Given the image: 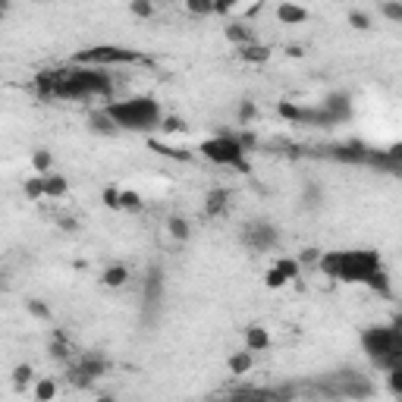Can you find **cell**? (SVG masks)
<instances>
[{
    "mask_svg": "<svg viewBox=\"0 0 402 402\" xmlns=\"http://www.w3.org/2000/svg\"><path fill=\"white\" fill-rule=\"evenodd\" d=\"M277 239H280V233H277V226L264 223V220H258V223H245V230H242V242H245L252 252H270V248L277 245Z\"/></svg>",
    "mask_w": 402,
    "mask_h": 402,
    "instance_id": "obj_8",
    "label": "cell"
},
{
    "mask_svg": "<svg viewBox=\"0 0 402 402\" xmlns=\"http://www.w3.org/2000/svg\"><path fill=\"white\" fill-rule=\"evenodd\" d=\"M151 148L163 157H173V161H183V163L192 161V151H185V148H173V145H161V141H151Z\"/></svg>",
    "mask_w": 402,
    "mask_h": 402,
    "instance_id": "obj_25",
    "label": "cell"
},
{
    "mask_svg": "<svg viewBox=\"0 0 402 402\" xmlns=\"http://www.w3.org/2000/svg\"><path fill=\"white\" fill-rule=\"evenodd\" d=\"M361 352L381 371L402 368V330L399 327H365L361 330Z\"/></svg>",
    "mask_w": 402,
    "mask_h": 402,
    "instance_id": "obj_4",
    "label": "cell"
},
{
    "mask_svg": "<svg viewBox=\"0 0 402 402\" xmlns=\"http://www.w3.org/2000/svg\"><path fill=\"white\" fill-rule=\"evenodd\" d=\"M41 185H44V198H63L66 192H70V183H66V177H60V173L41 177Z\"/></svg>",
    "mask_w": 402,
    "mask_h": 402,
    "instance_id": "obj_18",
    "label": "cell"
},
{
    "mask_svg": "<svg viewBox=\"0 0 402 402\" xmlns=\"http://www.w3.org/2000/svg\"><path fill=\"white\" fill-rule=\"evenodd\" d=\"M226 208H230V192L226 189H211L205 195V214L208 217H220V214H226Z\"/></svg>",
    "mask_w": 402,
    "mask_h": 402,
    "instance_id": "obj_13",
    "label": "cell"
},
{
    "mask_svg": "<svg viewBox=\"0 0 402 402\" xmlns=\"http://www.w3.org/2000/svg\"><path fill=\"white\" fill-rule=\"evenodd\" d=\"M167 226H170V236H173V239H179V242H185L192 236V226H189V220H185V217H170Z\"/></svg>",
    "mask_w": 402,
    "mask_h": 402,
    "instance_id": "obj_27",
    "label": "cell"
},
{
    "mask_svg": "<svg viewBox=\"0 0 402 402\" xmlns=\"http://www.w3.org/2000/svg\"><path fill=\"white\" fill-rule=\"evenodd\" d=\"M104 113L110 117L113 126L120 129V132H154L163 120L161 104L154 98H148V94L126 98V101H107Z\"/></svg>",
    "mask_w": 402,
    "mask_h": 402,
    "instance_id": "obj_2",
    "label": "cell"
},
{
    "mask_svg": "<svg viewBox=\"0 0 402 402\" xmlns=\"http://www.w3.org/2000/svg\"><path fill=\"white\" fill-rule=\"evenodd\" d=\"M252 368H254V352H248V349L233 352L230 359H226V371H230L233 377H245Z\"/></svg>",
    "mask_w": 402,
    "mask_h": 402,
    "instance_id": "obj_14",
    "label": "cell"
},
{
    "mask_svg": "<svg viewBox=\"0 0 402 402\" xmlns=\"http://www.w3.org/2000/svg\"><path fill=\"white\" fill-rule=\"evenodd\" d=\"M198 151H201V157L217 163V167H233V170H239V173H252V163L245 161V151H242L239 139H236L233 132L211 135V139H205L198 145Z\"/></svg>",
    "mask_w": 402,
    "mask_h": 402,
    "instance_id": "obj_5",
    "label": "cell"
},
{
    "mask_svg": "<svg viewBox=\"0 0 402 402\" xmlns=\"http://www.w3.org/2000/svg\"><path fill=\"white\" fill-rule=\"evenodd\" d=\"M277 19L283 26H302V22H308V10L299 3H277Z\"/></svg>",
    "mask_w": 402,
    "mask_h": 402,
    "instance_id": "obj_15",
    "label": "cell"
},
{
    "mask_svg": "<svg viewBox=\"0 0 402 402\" xmlns=\"http://www.w3.org/2000/svg\"><path fill=\"white\" fill-rule=\"evenodd\" d=\"M101 198H104V205L113 208V211L120 208V189H117V185H107V189L101 192Z\"/></svg>",
    "mask_w": 402,
    "mask_h": 402,
    "instance_id": "obj_34",
    "label": "cell"
},
{
    "mask_svg": "<svg viewBox=\"0 0 402 402\" xmlns=\"http://www.w3.org/2000/svg\"><path fill=\"white\" fill-rule=\"evenodd\" d=\"M368 154H371V148L361 145V141H343V145L330 148L333 161H343V163H368Z\"/></svg>",
    "mask_w": 402,
    "mask_h": 402,
    "instance_id": "obj_10",
    "label": "cell"
},
{
    "mask_svg": "<svg viewBox=\"0 0 402 402\" xmlns=\"http://www.w3.org/2000/svg\"><path fill=\"white\" fill-rule=\"evenodd\" d=\"M223 35H226V41H233V44H236V50L254 41L252 26H245V22H236V19H233V22H226V26H223Z\"/></svg>",
    "mask_w": 402,
    "mask_h": 402,
    "instance_id": "obj_11",
    "label": "cell"
},
{
    "mask_svg": "<svg viewBox=\"0 0 402 402\" xmlns=\"http://www.w3.org/2000/svg\"><path fill=\"white\" fill-rule=\"evenodd\" d=\"M141 54L132 48H123V44H98V48H88L82 54H76L72 63L79 66H94V70H107V66H123V63H139Z\"/></svg>",
    "mask_w": 402,
    "mask_h": 402,
    "instance_id": "obj_6",
    "label": "cell"
},
{
    "mask_svg": "<svg viewBox=\"0 0 402 402\" xmlns=\"http://www.w3.org/2000/svg\"><path fill=\"white\" fill-rule=\"evenodd\" d=\"M318 258H321L318 248H305V252L299 254V268H305V264H318Z\"/></svg>",
    "mask_w": 402,
    "mask_h": 402,
    "instance_id": "obj_38",
    "label": "cell"
},
{
    "mask_svg": "<svg viewBox=\"0 0 402 402\" xmlns=\"http://www.w3.org/2000/svg\"><path fill=\"white\" fill-rule=\"evenodd\" d=\"M101 283H104L107 290H123L129 283V268L126 264H110V268H104V274H101Z\"/></svg>",
    "mask_w": 402,
    "mask_h": 402,
    "instance_id": "obj_16",
    "label": "cell"
},
{
    "mask_svg": "<svg viewBox=\"0 0 402 402\" xmlns=\"http://www.w3.org/2000/svg\"><path fill=\"white\" fill-rule=\"evenodd\" d=\"M381 13L390 22H402V3H381Z\"/></svg>",
    "mask_w": 402,
    "mask_h": 402,
    "instance_id": "obj_35",
    "label": "cell"
},
{
    "mask_svg": "<svg viewBox=\"0 0 402 402\" xmlns=\"http://www.w3.org/2000/svg\"><path fill=\"white\" fill-rule=\"evenodd\" d=\"M270 346V333L264 330V327H248L245 330V349L248 352H264V349Z\"/></svg>",
    "mask_w": 402,
    "mask_h": 402,
    "instance_id": "obj_17",
    "label": "cell"
},
{
    "mask_svg": "<svg viewBox=\"0 0 402 402\" xmlns=\"http://www.w3.org/2000/svg\"><path fill=\"white\" fill-rule=\"evenodd\" d=\"M107 371V361L101 359V355H76V359L70 361V371H66V377H70L72 387H92L94 381H98L101 374Z\"/></svg>",
    "mask_w": 402,
    "mask_h": 402,
    "instance_id": "obj_7",
    "label": "cell"
},
{
    "mask_svg": "<svg viewBox=\"0 0 402 402\" xmlns=\"http://www.w3.org/2000/svg\"><path fill=\"white\" fill-rule=\"evenodd\" d=\"M236 10V3H214V13H220V16H230Z\"/></svg>",
    "mask_w": 402,
    "mask_h": 402,
    "instance_id": "obj_39",
    "label": "cell"
},
{
    "mask_svg": "<svg viewBox=\"0 0 402 402\" xmlns=\"http://www.w3.org/2000/svg\"><path fill=\"white\" fill-rule=\"evenodd\" d=\"M35 399L38 402H54L57 399V381L54 377H38L35 381Z\"/></svg>",
    "mask_w": 402,
    "mask_h": 402,
    "instance_id": "obj_24",
    "label": "cell"
},
{
    "mask_svg": "<svg viewBox=\"0 0 402 402\" xmlns=\"http://www.w3.org/2000/svg\"><path fill=\"white\" fill-rule=\"evenodd\" d=\"M258 13H261V3H254V7L245 10V16H258Z\"/></svg>",
    "mask_w": 402,
    "mask_h": 402,
    "instance_id": "obj_40",
    "label": "cell"
},
{
    "mask_svg": "<svg viewBox=\"0 0 402 402\" xmlns=\"http://www.w3.org/2000/svg\"><path fill=\"white\" fill-rule=\"evenodd\" d=\"M7 10H10V7H7V3H0V16H3V13H7Z\"/></svg>",
    "mask_w": 402,
    "mask_h": 402,
    "instance_id": "obj_42",
    "label": "cell"
},
{
    "mask_svg": "<svg viewBox=\"0 0 402 402\" xmlns=\"http://www.w3.org/2000/svg\"><path fill=\"white\" fill-rule=\"evenodd\" d=\"M32 170H35V177H48V173H54V154L44 148H38L35 154H32Z\"/></svg>",
    "mask_w": 402,
    "mask_h": 402,
    "instance_id": "obj_23",
    "label": "cell"
},
{
    "mask_svg": "<svg viewBox=\"0 0 402 402\" xmlns=\"http://www.w3.org/2000/svg\"><path fill=\"white\" fill-rule=\"evenodd\" d=\"M10 377H13V390H16V393H26V390L35 383V368H32V365H16Z\"/></svg>",
    "mask_w": 402,
    "mask_h": 402,
    "instance_id": "obj_20",
    "label": "cell"
},
{
    "mask_svg": "<svg viewBox=\"0 0 402 402\" xmlns=\"http://www.w3.org/2000/svg\"><path fill=\"white\" fill-rule=\"evenodd\" d=\"M98 402H117V399H113L110 393H104V396H98Z\"/></svg>",
    "mask_w": 402,
    "mask_h": 402,
    "instance_id": "obj_41",
    "label": "cell"
},
{
    "mask_svg": "<svg viewBox=\"0 0 402 402\" xmlns=\"http://www.w3.org/2000/svg\"><path fill=\"white\" fill-rule=\"evenodd\" d=\"M254 117H258V107H254V101H242V104H239V123H242V126H248Z\"/></svg>",
    "mask_w": 402,
    "mask_h": 402,
    "instance_id": "obj_32",
    "label": "cell"
},
{
    "mask_svg": "<svg viewBox=\"0 0 402 402\" xmlns=\"http://www.w3.org/2000/svg\"><path fill=\"white\" fill-rule=\"evenodd\" d=\"M50 355H54L57 361H66V365L76 359V346L70 343V336H66L63 330H54V336H50Z\"/></svg>",
    "mask_w": 402,
    "mask_h": 402,
    "instance_id": "obj_12",
    "label": "cell"
},
{
    "mask_svg": "<svg viewBox=\"0 0 402 402\" xmlns=\"http://www.w3.org/2000/svg\"><path fill=\"white\" fill-rule=\"evenodd\" d=\"M185 10H189V13H195V16H211L214 13V3H211V0H189V3H185Z\"/></svg>",
    "mask_w": 402,
    "mask_h": 402,
    "instance_id": "obj_31",
    "label": "cell"
},
{
    "mask_svg": "<svg viewBox=\"0 0 402 402\" xmlns=\"http://www.w3.org/2000/svg\"><path fill=\"white\" fill-rule=\"evenodd\" d=\"M387 383H390V393H393V396L402 393V368H390V371H387Z\"/></svg>",
    "mask_w": 402,
    "mask_h": 402,
    "instance_id": "obj_33",
    "label": "cell"
},
{
    "mask_svg": "<svg viewBox=\"0 0 402 402\" xmlns=\"http://www.w3.org/2000/svg\"><path fill=\"white\" fill-rule=\"evenodd\" d=\"M302 201H305V208H318L321 205V189L318 185H308V192H305Z\"/></svg>",
    "mask_w": 402,
    "mask_h": 402,
    "instance_id": "obj_37",
    "label": "cell"
},
{
    "mask_svg": "<svg viewBox=\"0 0 402 402\" xmlns=\"http://www.w3.org/2000/svg\"><path fill=\"white\" fill-rule=\"evenodd\" d=\"M26 311L32 314L35 321H50V305H44L41 299H28L26 302Z\"/></svg>",
    "mask_w": 402,
    "mask_h": 402,
    "instance_id": "obj_29",
    "label": "cell"
},
{
    "mask_svg": "<svg viewBox=\"0 0 402 402\" xmlns=\"http://www.w3.org/2000/svg\"><path fill=\"white\" fill-rule=\"evenodd\" d=\"M318 268L324 270L327 277L333 280H343V283H368L377 270L383 268L381 264V254L377 252H321L318 258Z\"/></svg>",
    "mask_w": 402,
    "mask_h": 402,
    "instance_id": "obj_3",
    "label": "cell"
},
{
    "mask_svg": "<svg viewBox=\"0 0 402 402\" xmlns=\"http://www.w3.org/2000/svg\"><path fill=\"white\" fill-rule=\"evenodd\" d=\"M302 274L296 258H277V264L264 274V283H268V290H283L286 283H292L296 277Z\"/></svg>",
    "mask_w": 402,
    "mask_h": 402,
    "instance_id": "obj_9",
    "label": "cell"
},
{
    "mask_svg": "<svg viewBox=\"0 0 402 402\" xmlns=\"http://www.w3.org/2000/svg\"><path fill=\"white\" fill-rule=\"evenodd\" d=\"M239 60H245V63H268L270 60V48L268 44H245V48H239Z\"/></svg>",
    "mask_w": 402,
    "mask_h": 402,
    "instance_id": "obj_19",
    "label": "cell"
},
{
    "mask_svg": "<svg viewBox=\"0 0 402 402\" xmlns=\"http://www.w3.org/2000/svg\"><path fill=\"white\" fill-rule=\"evenodd\" d=\"M35 92L44 101L63 98V101H85V98H101L113 101V76L107 70H94V66H54L35 76Z\"/></svg>",
    "mask_w": 402,
    "mask_h": 402,
    "instance_id": "obj_1",
    "label": "cell"
},
{
    "mask_svg": "<svg viewBox=\"0 0 402 402\" xmlns=\"http://www.w3.org/2000/svg\"><path fill=\"white\" fill-rule=\"evenodd\" d=\"M22 192H26L28 201H44V185H41V177H28L22 183Z\"/></svg>",
    "mask_w": 402,
    "mask_h": 402,
    "instance_id": "obj_28",
    "label": "cell"
},
{
    "mask_svg": "<svg viewBox=\"0 0 402 402\" xmlns=\"http://www.w3.org/2000/svg\"><path fill=\"white\" fill-rule=\"evenodd\" d=\"M117 211L139 214V211H145V201H141V195L135 189H120V208Z\"/></svg>",
    "mask_w": 402,
    "mask_h": 402,
    "instance_id": "obj_22",
    "label": "cell"
},
{
    "mask_svg": "<svg viewBox=\"0 0 402 402\" xmlns=\"http://www.w3.org/2000/svg\"><path fill=\"white\" fill-rule=\"evenodd\" d=\"M349 22H352L355 28H371V16H368L365 10H352V13H349Z\"/></svg>",
    "mask_w": 402,
    "mask_h": 402,
    "instance_id": "obj_36",
    "label": "cell"
},
{
    "mask_svg": "<svg viewBox=\"0 0 402 402\" xmlns=\"http://www.w3.org/2000/svg\"><path fill=\"white\" fill-rule=\"evenodd\" d=\"M157 129H161V132H167V135H185V132H189V123H185L183 117H163Z\"/></svg>",
    "mask_w": 402,
    "mask_h": 402,
    "instance_id": "obj_26",
    "label": "cell"
},
{
    "mask_svg": "<svg viewBox=\"0 0 402 402\" xmlns=\"http://www.w3.org/2000/svg\"><path fill=\"white\" fill-rule=\"evenodd\" d=\"M129 13L139 16V19H151V16H154V3H148V0H132V3H129Z\"/></svg>",
    "mask_w": 402,
    "mask_h": 402,
    "instance_id": "obj_30",
    "label": "cell"
},
{
    "mask_svg": "<svg viewBox=\"0 0 402 402\" xmlns=\"http://www.w3.org/2000/svg\"><path fill=\"white\" fill-rule=\"evenodd\" d=\"M88 129H92V132H101V135H117V132H120V129L113 126L110 117L104 113V107H101V110H94L92 117H88Z\"/></svg>",
    "mask_w": 402,
    "mask_h": 402,
    "instance_id": "obj_21",
    "label": "cell"
}]
</instances>
